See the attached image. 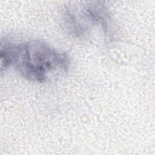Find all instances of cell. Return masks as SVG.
Returning a JSON list of instances; mask_svg holds the SVG:
<instances>
[{"instance_id": "cell-1", "label": "cell", "mask_w": 155, "mask_h": 155, "mask_svg": "<svg viewBox=\"0 0 155 155\" xmlns=\"http://www.w3.org/2000/svg\"><path fill=\"white\" fill-rule=\"evenodd\" d=\"M0 59L1 72L13 67L25 79L38 83L67 71L70 64L67 54L40 41L1 45Z\"/></svg>"}, {"instance_id": "cell-2", "label": "cell", "mask_w": 155, "mask_h": 155, "mask_svg": "<svg viewBox=\"0 0 155 155\" xmlns=\"http://www.w3.org/2000/svg\"><path fill=\"white\" fill-rule=\"evenodd\" d=\"M64 19L71 33L79 36H83L91 25H100L107 30L109 15L103 4L98 2H90L67 8Z\"/></svg>"}]
</instances>
